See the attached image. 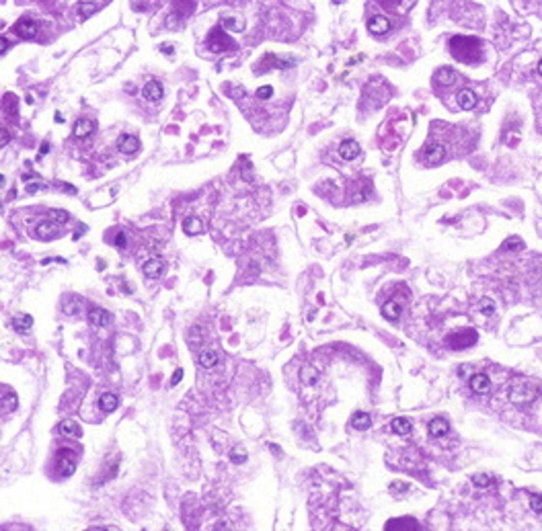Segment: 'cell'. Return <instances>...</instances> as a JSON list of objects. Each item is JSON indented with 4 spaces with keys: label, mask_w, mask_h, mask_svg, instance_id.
<instances>
[{
    "label": "cell",
    "mask_w": 542,
    "mask_h": 531,
    "mask_svg": "<svg viewBox=\"0 0 542 531\" xmlns=\"http://www.w3.org/2000/svg\"><path fill=\"white\" fill-rule=\"evenodd\" d=\"M479 339V334L477 330H472V328H464V330H456L452 334H448L446 337V343L450 345L452 349H468L470 345H475Z\"/></svg>",
    "instance_id": "cell-2"
},
{
    "label": "cell",
    "mask_w": 542,
    "mask_h": 531,
    "mask_svg": "<svg viewBox=\"0 0 542 531\" xmlns=\"http://www.w3.org/2000/svg\"><path fill=\"white\" fill-rule=\"evenodd\" d=\"M382 316L386 318V320H399V316H400V306H399V302H395V299H390V302H386L384 306H382Z\"/></svg>",
    "instance_id": "cell-27"
},
{
    "label": "cell",
    "mask_w": 542,
    "mask_h": 531,
    "mask_svg": "<svg viewBox=\"0 0 542 531\" xmlns=\"http://www.w3.org/2000/svg\"><path fill=\"white\" fill-rule=\"evenodd\" d=\"M538 74H540V78H542V62L538 64Z\"/></svg>",
    "instance_id": "cell-53"
},
{
    "label": "cell",
    "mask_w": 542,
    "mask_h": 531,
    "mask_svg": "<svg viewBox=\"0 0 542 531\" xmlns=\"http://www.w3.org/2000/svg\"><path fill=\"white\" fill-rule=\"evenodd\" d=\"M125 242H128V240H125V234H123V232H119L117 236H115V246H117V248H123Z\"/></svg>",
    "instance_id": "cell-43"
},
{
    "label": "cell",
    "mask_w": 542,
    "mask_h": 531,
    "mask_svg": "<svg viewBox=\"0 0 542 531\" xmlns=\"http://www.w3.org/2000/svg\"><path fill=\"white\" fill-rule=\"evenodd\" d=\"M503 248L505 250H520V248H524V240L517 238V236H512V238H507L503 242Z\"/></svg>",
    "instance_id": "cell-32"
},
{
    "label": "cell",
    "mask_w": 542,
    "mask_h": 531,
    "mask_svg": "<svg viewBox=\"0 0 542 531\" xmlns=\"http://www.w3.org/2000/svg\"><path fill=\"white\" fill-rule=\"evenodd\" d=\"M142 95L146 101H160L163 99V84L156 82V80H150V82H146L144 90H142Z\"/></svg>",
    "instance_id": "cell-15"
},
{
    "label": "cell",
    "mask_w": 542,
    "mask_h": 531,
    "mask_svg": "<svg viewBox=\"0 0 542 531\" xmlns=\"http://www.w3.org/2000/svg\"><path fill=\"white\" fill-rule=\"evenodd\" d=\"M52 217H54L57 224H64V222L70 220V213L64 212V210H54V212H52Z\"/></svg>",
    "instance_id": "cell-38"
},
{
    "label": "cell",
    "mask_w": 542,
    "mask_h": 531,
    "mask_svg": "<svg viewBox=\"0 0 542 531\" xmlns=\"http://www.w3.org/2000/svg\"><path fill=\"white\" fill-rule=\"evenodd\" d=\"M265 64H271V68H287L292 64V60H284V57H278L275 53H265L261 60V66H265Z\"/></svg>",
    "instance_id": "cell-29"
},
{
    "label": "cell",
    "mask_w": 542,
    "mask_h": 531,
    "mask_svg": "<svg viewBox=\"0 0 542 531\" xmlns=\"http://www.w3.org/2000/svg\"><path fill=\"white\" fill-rule=\"evenodd\" d=\"M117 148H119V152H123V154H136L138 150H140V140H138L136 135H132V133L119 135Z\"/></svg>",
    "instance_id": "cell-7"
},
{
    "label": "cell",
    "mask_w": 542,
    "mask_h": 531,
    "mask_svg": "<svg viewBox=\"0 0 542 531\" xmlns=\"http://www.w3.org/2000/svg\"><path fill=\"white\" fill-rule=\"evenodd\" d=\"M458 105L462 107V109H466V111H470L472 107L477 105V95H475L472 90H468V88L460 90V92H458Z\"/></svg>",
    "instance_id": "cell-21"
},
{
    "label": "cell",
    "mask_w": 542,
    "mask_h": 531,
    "mask_svg": "<svg viewBox=\"0 0 542 531\" xmlns=\"http://www.w3.org/2000/svg\"><path fill=\"white\" fill-rule=\"evenodd\" d=\"M93 130H95V123L90 119H78L76 125H74V135L76 137H86V135L93 133Z\"/></svg>",
    "instance_id": "cell-25"
},
{
    "label": "cell",
    "mask_w": 542,
    "mask_h": 531,
    "mask_svg": "<svg viewBox=\"0 0 542 531\" xmlns=\"http://www.w3.org/2000/svg\"><path fill=\"white\" fill-rule=\"evenodd\" d=\"M179 19H183V15L181 13H172L169 19H167V27L169 29H177L179 25H181V21Z\"/></svg>",
    "instance_id": "cell-39"
},
{
    "label": "cell",
    "mask_w": 542,
    "mask_h": 531,
    "mask_svg": "<svg viewBox=\"0 0 542 531\" xmlns=\"http://www.w3.org/2000/svg\"><path fill=\"white\" fill-rule=\"evenodd\" d=\"M183 230H185L187 234L195 236V234H200L201 230H203V222L200 220V217H195V215H189L183 220Z\"/></svg>",
    "instance_id": "cell-24"
},
{
    "label": "cell",
    "mask_w": 542,
    "mask_h": 531,
    "mask_svg": "<svg viewBox=\"0 0 542 531\" xmlns=\"http://www.w3.org/2000/svg\"><path fill=\"white\" fill-rule=\"evenodd\" d=\"M142 271H144V275L148 277V279H158V277L163 275V271H165V261L158 259V257L156 259H150V261L144 263Z\"/></svg>",
    "instance_id": "cell-8"
},
{
    "label": "cell",
    "mask_w": 542,
    "mask_h": 531,
    "mask_svg": "<svg viewBox=\"0 0 542 531\" xmlns=\"http://www.w3.org/2000/svg\"><path fill=\"white\" fill-rule=\"evenodd\" d=\"M370 425H372V419H370V414L360 410V412H355L353 414V419H351V426L357 431H366V429H370Z\"/></svg>",
    "instance_id": "cell-22"
},
{
    "label": "cell",
    "mask_w": 542,
    "mask_h": 531,
    "mask_svg": "<svg viewBox=\"0 0 542 531\" xmlns=\"http://www.w3.org/2000/svg\"><path fill=\"white\" fill-rule=\"evenodd\" d=\"M423 158H425V162H428L429 166L440 164L442 160L446 158V148H444V146H440V144H431V146L425 148Z\"/></svg>",
    "instance_id": "cell-6"
},
{
    "label": "cell",
    "mask_w": 542,
    "mask_h": 531,
    "mask_svg": "<svg viewBox=\"0 0 542 531\" xmlns=\"http://www.w3.org/2000/svg\"><path fill=\"white\" fill-rule=\"evenodd\" d=\"M536 388L534 386H530V384H520V386H515L512 388L510 392V402L515 404V406H524V404H530L534 398H536Z\"/></svg>",
    "instance_id": "cell-3"
},
{
    "label": "cell",
    "mask_w": 542,
    "mask_h": 531,
    "mask_svg": "<svg viewBox=\"0 0 542 531\" xmlns=\"http://www.w3.org/2000/svg\"><path fill=\"white\" fill-rule=\"evenodd\" d=\"M117 404H119L117 396L111 394V392H105V394H101V398H99V408L103 412H113L117 408Z\"/></svg>",
    "instance_id": "cell-20"
},
{
    "label": "cell",
    "mask_w": 542,
    "mask_h": 531,
    "mask_svg": "<svg viewBox=\"0 0 542 531\" xmlns=\"http://www.w3.org/2000/svg\"><path fill=\"white\" fill-rule=\"evenodd\" d=\"M390 429H393V433H397V435H400V437H407L409 433H411V421L409 419H405V417H397V419H393V423H390Z\"/></svg>",
    "instance_id": "cell-19"
},
{
    "label": "cell",
    "mask_w": 542,
    "mask_h": 531,
    "mask_svg": "<svg viewBox=\"0 0 542 531\" xmlns=\"http://www.w3.org/2000/svg\"><path fill=\"white\" fill-rule=\"evenodd\" d=\"M448 433H450V423L446 419H433L429 423V435L435 437V439H440V437H444Z\"/></svg>",
    "instance_id": "cell-16"
},
{
    "label": "cell",
    "mask_w": 542,
    "mask_h": 531,
    "mask_svg": "<svg viewBox=\"0 0 542 531\" xmlns=\"http://www.w3.org/2000/svg\"><path fill=\"white\" fill-rule=\"evenodd\" d=\"M390 29V21L386 17H372L368 21V31L374 33V35H384Z\"/></svg>",
    "instance_id": "cell-14"
},
{
    "label": "cell",
    "mask_w": 542,
    "mask_h": 531,
    "mask_svg": "<svg viewBox=\"0 0 542 531\" xmlns=\"http://www.w3.org/2000/svg\"><path fill=\"white\" fill-rule=\"evenodd\" d=\"M409 486L407 484H402V482H393L390 484V490H407Z\"/></svg>",
    "instance_id": "cell-46"
},
{
    "label": "cell",
    "mask_w": 542,
    "mask_h": 531,
    "mask_svg": "<svg viewBox=\"0 0 542 531\" xmlns=\"http://www.w3.org/2000/svg\"><path fill=\"white\" fill-rule=\"evenodd\" d=\"M57 472H60V476H64V478L72 476L76 472V455L70 449H60V451H57Z\"/></svg>",
    "instance_id": "cell-4"
},
{
    "label": "cell",
    "mask_w": 542,
    "mask_h": 531,
    "mask_svg": "<svg viewBox=\"0 0 542 531\" xmlns=\"http://www.w3.org/2000/svg\"><path fill=\"white\" fill-rule=\"evenodd\" d=\"M45 185L41 183V181H35V183H29L27 185V193H35V191H39V189H43Z\"/></svg>",
    "instance_id": "cell-42"
},
{
    "label": "cell",
    "mask_w": 542,
    "mask_h": 531,
    "mask_svg": "<svg viewBox=\"0 0 542 531\" xmlns=\"http://www.w3.org/2000/svg\"><path fill=\"white\" fill-rule=\"evenodd\" d=\"M198 361H200V365H201V367H205V369H212V367H216V365H218V353H214V351H201Z\"/></svg>",
    "instance_id": "cell-30"
},
{
    "label": "cell",
    "mask_w": 542,
    "mask_h": 531,
    "mask_svg": "<svg viewBox=\"0 0 542 531\" xmlns=\"http://www.w3.org/2000/svg\"><path fill=\"white\" fill-rule=\"evenodd\" d=\"M48 152H50V144L43 142V146H41V150H39V158H41L43 154H48Z\"/></svg>",
    "instance_id": "cell-48"
},
{
    "label": "cell",
    "mask_w": 542,
    "mask_h": 531,
    "mask_svg": "<svg viewBox=\"0 0 542 531\" xmlns=\"http://www.w3.org/2000/svg\"><path fill=\"white\" fill-rule=\"evenodd\" d=\"M245 27H247L245 19H238V17H224L222 19V29H228V31H232V33L245 31Z\"/></svg>",
    "instance_id": "cell-23"
},
{
    "label": "cell",
    "mask_w": 542,
    "mask_h": 531,
    "mask_svg": "<svg viewBox=\"0 0 542 531\" xmlns=\"http://www.w3.org/2000/svg\"><path fill=\"white\" fill-rule=\"evenodd\" d=\"M530 506L534 513H542V494H532L530 496Z\"/></svg>",
    "instance_id": "cell-37"
},
{
    "label": "cell",
    "mask_w": 542,
    "mask_h": 531,
    "mask_svg": "<svg viewBox=\"0 0 542 531\" xmlns=\"http://www.w3.org/2000/svg\"><path fill=\"white\" fill-rule=\"evenodd\" d=\"M6 50H8V45H6V37L2 35V50H0V53L4 55V53H6Z\"/></svg>",
    "instance_id": "cell-51"
},
{
    "label": "cell",
    "mask_w": 542,
    "mask_h": 531,
    "mask_svg": "<svg viewBox=\"0 0 542 531\" xmlns=\"http://www.w3.org/2000/svg\"><path fill=\"white\" fill-rule=\"evenodd\" d=\"M207 48L212 52H224V50H234V41L230 39L226 33H220V29H214L207 37Z\"/></svg>",
    "instance_id": "cell-5"
},
{
    "label": "cell",
    "mask_w": 542,
    "mask_h": 531,
    "mask_svg": "<svg viewBox=\"0 0 542 531\" xmlns=\"http://www.w3.org/2000/svg\"><path fill=\"white\" fill-rule=\"evenodd\" d=\"M57 431H60L62 435H72V437H80L83 435V429H80V425L72 419H64L60 425H57Z\"/></svg>",
    "instance_id": "cell-18"
},
{
    "label": "cell",
    "mask_w": 542,
    "mask_h": 531,
    "mask_svg": "<svg viewBox=\"0 0 542 531\" xmlns=\"http://www.w3.org/2000/svg\"><path fill=\"white\" fill-rule=\"evenodd\" d=\"M470 369H472L470 365H460V369H458V373H460V375H462V377H466V375L470 373Z\"/></svg>",
    "instance_id": "cell-47"
},
{
    "label": "cell",
    "mask_w": 542,
    "mask_h": 531,
    "mask_svg": "<svg viewBox=\"0 0 542 531\" xmlns=\"http://www.w3.org/2000/svg\"><path fill=\"white\" fill-rule=\"evenodd\" d=\"M357 154H360V144L355 140H343L339 144V156L343 160H353L357 158Z\"/></svg>",
    "instance_id": "cell-12"
},
{
    "label": "cell",
    "mask_w": 542,
    "mask_h": 531,
    "mask_svg": "<svg viewBox=\"0 0 542 531\" xmlns=\"http://www.w3.org/2000/svg\"><path fill=\"white\" fill-rule=\"evenodd\" d=\"M57 236V226L52 224V222H43L37 226V238H43V240H52Z\"/></svg>",
    "instance_id": "cell-26"
},
{
    "label": "cell",
    "mask_w": 542,
    "mask_h": 531,
    "mask_svg": "<svg viewBox=\"0 0 542 531\" xmlns=\"http://www.w3.org/2000/svg\"><path fill=\"white\" fill-rule=\"evenodd\" d=\"M60 187L64 191H68V193H76V187H72V185H60Z\"/></svg>",
    "instance_id": "cell-50"
},
{
    "label": "cell",
    "mask_w": 542,
    "mask_h": 531,
    "mask_svg": "<svg viewBox=\"0 0 542 531\" xmlns=\"http://www.w3.org/2000/svg\"><path fill=\"white\" fill-rule=\"evenodd\" d=\"M380 2H382L384 6H397V4L400 2V0H380Z\"/></svg>",
    "instance_id": "cell-49"
},
{
    "label": "cell",
    "mask_w": 542,
    "mask_h": 531,
    "mask_svg": "<svg viewBox=\"0 0 542 531\" xmlns=\"http://www.w3.org/2000/svg\"><path fill=\"white\" fill-rule=\"evenodd\" d=\"M472 482H475L477 486L485 488V486H489V484H493V478L487 476V474H477V476H472Z\"/></svg>",
    "instance_id": "cell-36"
},
{
    "label": "cell",
    "mask_w": 542,
    "mask_h": 531,
    "mask_svg": "<svg viewBox=\"0 0 542 531\" xmlns=\"http://www.w3.org/2000/svg\"><path fill=\"white\" fill-rule=\"evenodd\" d=\"M181 377H183V369H177L175 375H172V379H171V386H177L181 382Z\"/></svg>",
    "instance_id": "cell-44"
},
{
    "label": "cell",
    "mask_w": 542,
    "mask_h": 531,
    "mask_svg": "<svg viewBox=\"0 0 542 531\" xmlns=\"http://www.w3.org/2000/svg\"><path fill=\"white\" fill-rule=\"evenodd\" d=\"M450 50H452L454 57H458L460 62H477L481 53V41L475 37L456 35L450 39Z\"/></svg>",
    "instance_id": "cell-1"
},
{
    "label": "cell",
    "mask_w": 542,
    "mask_h": 531,
    "mask_svg": "<svg viewBox=\"0 0 542 531\" xmlns=\"http://www.w3.org/2000/svg\"><path fill=\"white\" fill-rule=\"evenodd\" d=\"M230 459H232L234 464H243V461L247 459V451H245V449H238V447H234L232 451H230Z\"/></svg>",
    "instance_id": "cell-35"
},
{
    "label": "cell",
    "mask_w": 542,
    "mask_h": 531,
    "mask_svg": "<svg viewBox=\"0 0 542 531\" xmlns=\"http://www.w3.org/2000/svg\"><path fill=\"white\" fill-rule=\"evenodd\" d=\"M435 80L440 84H454L456 82V72L452 70V68H440V70L435 72Z\"/></svg>",
    "instance_id": "cell-28"
},
{
    "label": "cell",
    "mask_w": 542,
    "mask_h": 531,
    "mask_svg": "<svg viewBox=\"0 0 542 531\" xmlns=\"http://www.w3.org/2000/svg\"><path fill=\"white\" fill-rule=\"evenodd\" d=\"M10 324H13V328H15L17 332H25V330H29V328L33 326V318H31V316H25V314H23V316H15Z\"/></svg>",
    "instance_id": "cell-31"
},
{
    "label": "cell",
    "mask_w": 542,
    "mask_h": 531,
    "mask_svg": "<svg viewBox=\"0 0 542 531\" xmlns=\"http://www.w3.org/2000/svg\"><path fill=\"white\" fill-rule=\"evenodd\" d=\"M160 52H163L165 55H171L172 52H175V48H172V45H169V43H163V45H160Z\"/></svg>",
    "instance_id": "cell-45"
},
{
    "label": "cell",
    "mask_w": 542,
    "mask_h": 531,
    "mask_svg": "<svg viewBox=\"0 0 542 531\" xmlns=\"http://www.w3.org/2000/svg\"><path fill=\"white\" fill-rule=\"evenodd\" d=\"M470 388H472V392H475V394H487L489 388H491L489 375H485V373L470 375Z\"/></svg>",
    "instance_id": "cell-11"
},
{
    "label": "cell",
    "mask_w": 542,
    "mask_h": 531,
    "mask_svg": "<svg viewBox=\"0 0 542 531\" xmlns=\"http://www.w3.org/2000/svg\"><path fill=\"white\" fill-rule=\"evenodd\" d=\"M15 31L23 39H33L37 35V25H35V21H31V19H21L15 25Z\"/></svg>",
    "instance_id": "cell-9"
},
{
    "label": "cell",
    "mask_w": 542,
    "mask_h": 531,
    "mask_svg": "<svg viewBox=\"0 0 542 531\" xmlns=\"http://www.w3.org/2000/svg\"><path fill=\"white\" fill-rule=\"evenodd\" d=\"M273 88L271 86H259L257 88V99H271Z\"/></svg>",
    "instance_id": "cell-41"
},
{
    "label": "cell",
    "mask_w": 542,
    "mask_h": 531,
    "mask_svg": "<svg viewBox=\"0 0 542 531\" xmlns=\"http://www.w3.org/2000/svg\"><path fill=\"white\" fill-rule=\"evenodd\" d=\"M314 379H316V373L313 372V369H310V367L302 369V382H306V384H313Z\"/></svg>",
    "instance_id": "cell-40"
},
{
    "label": "cell",
    "mask_w": 542,
    "mask_h": 531,
    "mask_svg": "<svg viewBox=\"0 0 542 531\" xmlns=\"http://www.w3.org/2000/svg\"><path fill=\"white\" fill-rule=\"evenodd\" d=\"M88 322L93 326H107L109 322H111V314L107 310H103V308H93L88 312Z\"/></svg>",
    "instance_id": "cell-13"
},
{
    "label": "cell",
    "mask_w": 542,
    "mask_h": 531,
    "mask_svg": "<svg viewBox=\"0 0 542 531\" xmlns=\"http://www.w3.org/2000/svg\"><path fill=\"white\" fill-rule=\"evenodd\" d=\"M6 140H8V135H6V130H2V146H6Z\"/></svg>",
    "instance_id": "cell-52"
},
{
    "label": "cell",
    "mask_w": 542,
    "mask_h": 531,
    "mask_svg": "<svg viewBox=\"0 0 542 531\" xmlns=\"http://www.w3.org/2000/svg\"><path fill=\"white\" fill-rule=\"evenodd\" d=\"M97 10L95 4H90V2H78V15L80 17H90Z\"/></svg>",
    "instance_id": "cell-33"
},
{
    "label": "cell",
    "mask_w": 542,
    "mask_h": 531,
    "mask_svg": "<svg viewBox=\"0 0 542 531\" xmlns=\"http://www.w3.org/2000/svg\"><path fill=\"white\" fill-rule=\"evenodd\" d=\"M386 531H395V529H411V531H417L419 529V523L415 521L411 517H405V519H390V521L384 525Z\"/></svg>",
    "instance_id": "cell-10"
},
{
    "label": "cell",
    "mask_w": 542,
    "mask_h": 531,
    "mask_svg": "<svg viewBox=\"0 0 542 531\" xmlns=\"http://www.w3.org/2000/svg\"><path fill=\"white\" fill-rule=\"evenodd\" d=\"M479 310L483 312V314H487V316H491L493 312H495V304H493V299H489V297H485V299H481V304H479Z\"/></svg>",
    "instance_id": "cell-34"
},
{
    "label": "cell",
    "mask_w": 542,
    "mask_h": 531,
    "mask_svg": "<svg viewBox=\"0 0 542 531\" xmlns=\"http://www.w3.org/2000/svg\"><path fill=\"white\" fill-rule=\"evenodd\" d=\"M19 406V400H17V394L13 390H8L6 386H2V410L4 412H13L17 410Z\"/></svg>",
    "instance_id": "cell-17"
}]
</instances>
